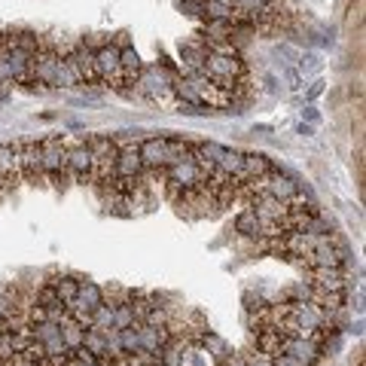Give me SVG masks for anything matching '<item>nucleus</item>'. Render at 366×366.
I'll list each match as a JSON object with an SVG mask.
<instances>
[{"mask_svg":"<svg viewBox=\"0 0 366 366\" xmlns=\"http://www.w3.org/2000/svg\"><path fill=\"white\" fill-rule=\"evenodd\" d=\"M89 147H92V180L107 187V183L116 180V156H119V147L113 138L107 135H95L89 138Z\"/></svg>","mask_w":366,"mask_h":366,"instance_id":"obj_1","label":"nucleus"},{"mask_svg":"<svg viewBox=\"0 0 366 366\" xmlns=\"http://www.w3.org/2000/svg\"><path fill=\"white\" fill-rule=\"evenodd\" d=\"M40 156H43V174L52 177L58 187H65L67 171V140L58 135H49L40 140Z\"/></svg>","mask_w":366,"mask_h":366,"instance_id":"obj_2","label":"nucleus"},{"mask_svg":"<svg viewBox=\"0 0 366 366\" xmlns=\"http://www.w3.org/2000/svg\"><path fill=\"white\" fill-rule=\"evenodd\" d=\"M165 177L171 183V189H183V192H192V189H201L208 183V171L199 165L196 159H187L180 165H171L165 168Z\"/></svg>","mask_w":366,"mask_h":366,"instance_id":"obj_3","label":"nucleus"},{"mask_svg":"<svg viewBox=\"0 0 366 366\" xmlns=\"http://www.w3.org/2000/svg\"><path fill=\"white\" fill-rule=\"evenodd\" d=\"M95 74L101 83L122 89V65H119V46L116 43H101L95 49Z\"/></svg>","mask_w":366,"mask_h":366,"instance_id":"obj_4","label":"nucleus"},{"mask_svg":"<svg viewBox=\"0 0 366 366\" xmlns=\"http://www.w3.org/2000/svg\"><path fill=\"white\" fill-rule=\"evenodd\" d=\"M61 49L52 43H43L40 52L34 55V83L30 86H40V89H49L55 86V77H58V65H61ZM28 86V89H30Z\"/></svg>","mask_w":366,"mask_h":366,"instance_id":"obj_5","label":"nucleus"},{"mask_svg":"<svg viewBox=\"0 0 366 366\" xmlns=\"http://www.w3.org/2000/svg\"><path fill=\"white\" fill-rule=\"evenodd\" d=\"M281 351L302 360L305 366H314L323 357V345L318 339H302V336H281Z\"/></svg>","mask_w":366,"mask_h":366,"instance_id":"obj_6","label":"nucleus"},{"mask_svg":"<svg viewBox=\"0 0 366 366\" xmlns=\"http://www.w3.org/2000/svg\"><path fill=\"white\" fill-rule=\"evenodd\" d=\"M67 171L77 180H92V147H89V138L67 144Z\"/></svg>","mask_w":366,"mask_h":366,"instance_id":"obj_7","label":"nucleus"},{"mask_svg":"<svg viewBox=\"0 0 366 366\" xmlns=\"http://www.w3.org/2000/svg\"><path fill=\"white\" fill-rule=\"evenodd\" d=\"M67 58H70V65H74V70H77L79 83H86V86L98 83V74H95V49L86 46V43H77L67 52Z\"/></svg>","mask_w":366,"mask_h":366,"instance_id":"obj_8","label":"nucleus"},{"mask_svg":"<svg viewBox=\"0 0 366 366\" xmlns=\"http://www.w3.org/2000/svg\"><path fill=\"white\" fill-rule=\"evenodd\" d=\"M16 152H18V165H22V177H46L40 140H16Z\"/></svg>","mask_w":366,"mask_h":366,"instance_id":"obj_9","label":"nucleus"},{"mask_svg":"<svg viewBox=\"0 0 366 366\" xmlns=\"http://www.w3.org/2000/svg\"><path fill=\"white\" fill-rule=\"evenodd\" d=\"M140 150V162L147 171H165V159H168V135L165 138H147L138 144Z\"/></svg>","mask_w":366,"mask_h":366,"instance_id":"obj_10","label":"nucleus"},{"mask_svg":"<svg viewBox=\"0 0 366 366\" xmlns=\"http://www.w3.org/2000/svg\"><path fill=\"white\" fill-rule=\"evenodd\" d=\"M309 274H311V287H318V290L345 293V287H348V278H345L342 266H314L309 269Z\"/></svg>","mask_w":366,"mask_h":366,"instance_id":"obj_11","label":"nucleus"},{"mask_svg":"<svg viewBox=\"0 0 366 366\" xmlns=\"http://www.w3.org/2000/svg\"><path fill=\"white\" fill-rule=\"evenodd\" d=\"M274 171L272 159L262 156V152H244V165H241V183H250V180H262Z\"/></svg>","mask_w":366,"mask_h":366,"instance_id":"obj_12","label":"nucleus"},{"mask_svg":"<svg viewBox=\"0 0 366 366\" xmlns=\"http://www.w3.org/2000/svg\"><path fill=\"white\" fill-rule=\"evenodd\" d=\"M205 61H208V46H201V43H187V46H180V67H183V77H189V74H205Z\"/></svg>","mask_w":366,"mask_h":366,"instance_id":"obj_13","label":"nucleus"},{"mask_svg":"<svg viewBox=\"0 0 366 366\" xmlns=\"http://www.w3.org/2000/svg\"><path fill=\"white\" fill-rule=\"evenodd\" d=\"M104 302V290L98 287V284H92V281H79V293H77V299L67 305L70 311H95L98 305Z\"/></svg>","mask_w":366,"mask_h":366,"instance_id":"obj_14","label":"nucleus"},{"mask_svg":"<svg viewBox=\"0 0 366 366\" xmlns=\"http://www.w3.org/2000/svg\"><path fill=\"white\" fill-rule=\"evenodd\" d=\"M0 180L6 187H16L22 180V165H18V152H16V144H4L0 147Z\"/></svg>","mask_w":366,"mask_h":366,"instance_id":"obj_15","label":"nucleus"},{"mask_svg":"<svg viewBox=\"0 0 366 366\" xmlns=\"http://www.w3.org/2000/svg\"><path fill=\"white\" fill-rule=\"evenodd\" d=\"M119 65H122V83H138L144 65H140V55L135 46H119Z\"/></svg>","mask_w":366,"mask_h":366,"instance_id":"obj_16","label":"nucleus"},{"mask_svg":"<svg viewBox=\"0 0 366 366\" xmlns=\"http://www.w3.org/2000/svg\"><path fill=\"white\" fill-rule=\"evenodd\" d=\"M83 339H86V327H79L77 321H70V314H67V321L61 323V342H65V348L74 354L83 348Z\"/></svg>","mask_w":366,"mask_h":366,"instance_id":"obj_17","label":"nucleus"},{"mask_svg":"<svg viewBox=\"0 0 366 366\" xmlns=\"http://www.w3.org/2000/svg\"><path fill=\"white\" fill-rule=\"evenodd\" d=\"M235 229L241 232V235H248V238H260V229H262V223L260 217L253 214V208L248 205L241 214H238V220H235Z\"/></svg>","mask_w":366,"mask_h":366,"instance_id":"obj_18","label":"nucleus"},{"mask_svg":"<svg viewBox=\"0 0 366 366\" xmlns=\"http://www.w3.org/2000/svg\"><path fill=\"white\" fill-rule=\"evenodd\" d=\"M55 287V293H58V299L65 302V305H70L77 299V293H79V278H74V274H65V278H55V281H49Z\"/></svg>","mask_w":366,"mask_h":366,"instance_id":"obj_19","label":"nucleus"},{"mask_svg":"<svg viewBox=\"0 0 366 366\" xmlns=\"http://www.w3.org/2000/svg\"><path fill=\"white\" fill-rule=\"evenodd\" d=\"M92 327L101 330V333H110L113 330V302H101L95 311H92Z\"/></svg>","mask_w":366,"mask_h":366,"instance_id":"obj_20","label":"nucleus"},{"mask_svg":"<svg viewBox=\"0 0 366 366\" xmlns=\"http://www.w3.org/2000/svg\"><path fill=\"white\" fill-rule=\"evenodd\" d=\"M34 302L40 305V309H46V311H61V309H67V305L58 299V293H55V287H52V284H43V287L37 290Z\"/></svg>","mask_w":366,"mask_h":366,"instance_id":"obj_21","label":"nucleus"},{"mask_svg":"<svg viewBox=\"0 0 366 366\" xmlns=\"http://www.w3.org/2000/svg\"><path fill=\"white\" fill-rule=\"evenodd\" d=\"M16 314H18L16 293H6V290H0V321H4V318H16Z\"/></svg>","mask_w":366,"mask_h":366,"instance_id":"obj_22","label":"nucleus"},{"mask_svg":"<svg viewBox=\"0 0 366 366\" xmlns=\"http://www.w3.org/2000/svg\"><path fill=\"white\" fill-rule=\"evenodd\" d=\"M16 357V348H13V333H0V363H9Z\"/></svg>","mask_w":366,"mask_h":366,"instance_id":"obj_23","label":"nucleus"},{"mask_svg":"<svg viewBox=\"0 0 366 366\" xmlns=\"http://www.w3.org/2000/svg\"><path fill=\"white\" fill-rule=\"evenodd\" d=\"M131 363H138V366H162V354L138 351V354H131Z\"/></svg>","mask_w":366,"mask_h":366,"instance_id":"obj_24","label":"nucleus"},{"mask_svg":"<svg viewBox=\"0 0 366 366\" xmlns=\"http://www.w3.org/2000/svg\"><path fill=\"white\" fill-rule=\"evenodd\" d=\"M187 16H201V0H180L177 4Z\"/></svg>","mask_w":366,"mask_h":366,"instance_id":"obj_25","label":"nucleus"},{"mask_svg":"<svg viewBox=\"0 0 366 366\" xmlns=\"http://www.w3.org/2000/svg\"><path fill=\"white\" fill-rule=\"evenodd\" d=\"M323 86H327V83H323V79H314V83H311V89L305 92V98H309V101L321 98V95H323Z\"/></svg>","mask_w":366,"mask_h":366,"instance_id":"obj_26","label":"nucleus"},{"mask_svg":"<svg viewBox=\"0 0 366 366\" xmlns=\"http://www.w3.org/2000/svg\"><path fill=\"white\" fill-rule=\"evenodd\" d=\"M287 83H290V89L296 92V89H302V79H299V74L296 70H287Z\"/></svg>","mask_w":366,"mask_h":366,"instance_id":"obj_27","label":"nucleus"},{"mask_svg":"<svg viewBox=\"0 0 366 366\" xmlns=\"http://www.w3.org/2000/svg\"><path fill=\"white\" fill-rule=\"evenodd\" d=\"M302 116H305V119H309V122H311V126H314V122H318V119H321V116H318V110H314V107H305V110H302Z\"/></svg>","mask_w":366,"mask_h":366,"instance_id":"obj_28","label":"nucleus"},{"mask_svg":"<svg viewBox=\"0 0 366 366\" xmlns=\"http://www.w3.org/2000/svg\"><path fill=\"white\" fill-rule=\"evenodd\" d=\"M296 131H299V135H305V138H311V135H314V126H311V122H302Z\"/></svg>","mask_w":366,"mask_h":366,"instance_id":"obj_29","label":"nucleus"},{"mask_svg":"<svg viewBox=\"0 0 366 366\" xmlns=\"http://www.w3.org/2000/svg\"><path fill=\"white\" fill-rule=\"evenodd\" d=\"M4 189H6V183H4V180H0V192H4Z\"/></svg>","mask_w":366,"mask_h":366,"instance_id":"obj_30","label":"nucleus"},{"mask_svg":"<svg viewBox=\"0 0 366 366\" xmlns=\"http://www.w3.org/2000/svg\"><path fill=\"white\" fill-rule=\"evenodd\" d=\"M357 366H363V360H357Z\"/></svg>","mask_w":366,"mask_h":366,"instance_id":"obj_31","label":"nucleus"}]
</instances>
